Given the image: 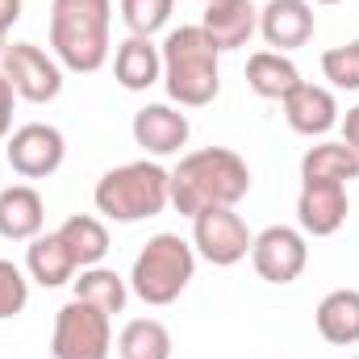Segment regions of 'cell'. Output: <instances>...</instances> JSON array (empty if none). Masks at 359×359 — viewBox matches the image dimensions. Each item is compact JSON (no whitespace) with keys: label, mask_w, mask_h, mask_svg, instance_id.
Here are the masks:
<instances>
[{"label":"cell","mask_w":359,"mask_h":359,"mask_svg":"<svg viewBox=\"0 0 359 359\" xmlns=\"http://www.w3.org/2000/svg\"><path fill=\"white\" fill-rule=\"evenodd\" d=\"M251 192V168L230 147H201L188 151L172 172V205L184 217L205 209H234Z\"/></svg>","instance_id":"obj_1"},{"label":"cell","mask_w":359,"mask_h":359,"mask_svg":"<svg viewBox=\"0 0 359 359\" xmlns=\"http://www.w3.org/2000/svg\"><path fill=\"white\" fill-rule=\"evenodd\" d=\"M163 88L180 109H205L222 92V50L201 25H180L163 38Z\"/></svg>","instance_id":"obj_2"},{"label":"cell","mask_w":359,"mask_h":359,"mask_svg":"<svg viewBox=\"0 0 359 359\" xmlns=\"http://www.w3.org/2000/svg\"><path fill=\"white\" fill-rule=\"evenodd\" d=\"M113 0H50V50L59 67L92 76L109 63Z\"/></svg>","instance_id":"obj_3"},{"label":"cell","mask_w":359,"mask_h":359,"mask_svg":"<svg viewBox=\"0 0 359 359\" xmlns=\"http://www.w3.org/2000/svg\"><path fill=\"white\" fill-rule=\"evenodd\" d=\"M92 205L104 222L134 226L147 217H159L172 205V172L155 159H134L121 168H109L92 188Z\"/></svg>","instance_id":"obj_4"},{"label":"cell","mask_w":359,"mask_h":359,"mask_svg":"<svg viewBox=\"0 0 359 359\" xmlns=\"http://www.w3.org/2000/svg\"><path fill=\"white\" fill-rule=\"evenodd\" d=\"M192 276H196V251H192V243H184L180 234H155L134 255L130 292L142 305H155L159 309V305L180 301V292L192 284Z\"/></svg>","instance_id":"obj_5"},{"label":"cell","mask_w":359,"mask_h":359,"mask_svg":"<svg viewBox=\"0 0 359 359\" xmlns=\"http://www.w3.org/2000/svg\"><path fill=\"white\" fill-rule=\"evenodd\" d=\"M109 351H113V318L72 297L55 313L50 359H109Z\"/></svg>","instance_id":"obj_6"},{"label":"cell","mask_w":359,"mask_h":359,"mask_svg":"<svg viewBox=\"0 0 359 359\" xmlns=\"http://www.w3.org/2000/svg\"><path fill=\"white\" fill-rule=\"evenodd\" d=\"M0 72L13 84L17 100H29V104H50L63 92V67H59V59L46 55L34 42H8L4 55H0Z\"/></svg>","instance_id":"obj_7"},{"label":"cell","mask_w":359,"mask_h":359,"mask_svg":"<svg viewBox=\"0 0 359 359\" xmlns=\"http://www.w3.org/2000/svg\"><path fill=\"white\" fill-rule=\"evenodd\" d=\"M255 234L234 209H205L192 217V251L213 268H234L251 255Z\"/></svg>","instance_id":"obj_8"},{"label":"cell","mask_w":359,"mask_h":359,"mask_svg":"<svg viewBox=\"0 0 359 359\" xmlns=\"http://www.w3.org/2000/svg\"><path fill=\"white\" fill-rule=\"evenodd\" d=\"M4 159L8 168L21 180H46L55 176L67 159V138L59 126H46V121H25L8 134V147H4Z\"/></svg>","instance_id":"obj_9"},{"label":"cell","mask_w":359,"mask_h":359,"mask_svg":"<svg viewBox=\"0 0 359 359\" xmlns=\"http://www.w3.org/2000/svg\"><path fill=\"white\" fill-rule=\"evenodd\" d=\"M251 264L268 284H292L309 264V243L297 226H268L251 243Z\"/></svg>","instance_id":"obj_10"},{"label":"cell","mask_w":359,"mask_h":359,"mask_svg":"<svg viewBox=\"0 0 359 359\" xmlns=\"http://www.w3.org/2000/svg\"><path fill=\"white\" fill-rule=\"evenodd\" d=\"M347 184H326V180H301L297 196V230L305 238H330L347 222Z\"/></svg>","instance_id":"obj_11"},{"label":"cell","mask_w":359,"mask_h":359,"mask_svg":"<svg viewBox=\"0 0 359 359\" xmlns=\"http://www.w3.org/2000/svg\"><path fill=\"white\" fill-rule=\"evenodd\" d=\"M130 134H134V142H138L147 155L163 159V155H180V151L188 147L192 126H188V113H180V104H163V100H159V104H142V109L134 113Z\"/></svg>","instance_id":"obj_12"},{"label":"cell","mask_w":359,"mask_h":359,"mask_svg":"<svg viewBox=\"0 0 359 359\" xmlns=\"http://www.w3.org/2000/svg\"><path fill=\"white\" fill-rule=\"evenodd\" d=\"M313 25H318V17H313L309 0H268L259 8V38L280 55L301 50L313 38Z\"/></svg>","instance_id":"obj_13"},{"label":"cell","mask_w":359,"mask_h":359,"mask_svg":"<svg viewBox=\"0 0 359 359\" xmlns=\"http://www.w3.org/2000/svg\"><path fill=\"white\" fill-rule=\"evenodd\" d=\"M201 29L222 55L226 50H243L259 34V8L251 0H209L205 17H201Z\"/></svg>","instance_id":"obj_14"},{"label":"cell","mask_w":359,"mask_h":359,"mask_svg":"<svg viewBox=\"0 0 359 359\" xmlns=\"http://www.w3.org/2000/svg\"><path fill=\"white\" fill-rule=\"evenodd\" d=\"M280 104H284V121L297 134H305V138H326L339 126V100H334V92L322 88V84H305L301 80Z\"/></svg>","instance_id":"obj_15"},{"label":"cell","mask_w":359,"mask_h":359,"mask_svg":"<svg viewBox=\"0 0 359 359\" xmlns=\"http://www.w3.org/2000/svg\"><path fill=\"white\" fill-rule=\"evenodd\" d=\"M46 226V201L34 184H8L0 188V238L29 243Z\"/></svg>","instance_id":"obj_16"},{"label":"cell","mask_w":359,"mask_h":359,"mask_svg":"<svg viewBox=\"0 0 359 359\" xmlns=\"http://www.w3.org/2000/svg\"><path fill=\"white\" fill-rule=\"evenodd\" d=\"M113 80L126 92H147L163 80V55L151 38L130 34L126 42H117L113 50Z\"/></svg>","instance_id":"obj_17"},{"label":"cell","mask_w":359,"mask_h":359,"mask_svg":"<svg viewBox=\"0 0 359 359\" xmlns=\"http://www.w3.org/2000/svg\"><path fill=\"white\" fill-rule=\"evenodd\" d=\"M76 271H80V264H76V255L67 251V243L59 238V230L29 238V247H25V276H29L34 284L59 288V284H72Z\"/></svg>","instance_id":"obj_18"},{"label":"cell","mask_w":359,"mask_h":359,"mask_svg":"<svg viewBox=\"0 0 359 359\" xmlns=\"http://www.w3.org/2000/svg\"><path fill=\"white\" fill-rule=\"evenodd\" d=\"M318 334L330 347H355L359 343V288H334L318 305Z\"/></svg>","instance_id":"obj_19"},{"label":"cell","mask_w":359,"mask_h":359,"mask_svg":"<svg viewBox=\"0 0 359 359\" xmlns=\"http://www.w3.org/2000/svg\"><path fill=\"white\" fill-rule=\"evenodd\" d=\"M301 84V72L288 55L280 50H255L247 59V88L264 100H284L288 92Z\"/></svg>","instance_id":"obj_20"},{"label":"cell","mask_w":359,"mask_h":359,"mask_svg":"<svg viewBox=\"0 0 359 359\" xmlns=\"http://www.w3.org/2000/svg\"><path fill=\"white\" fill-rule=\"evenodd\" d=\"M72 284H76V297H80V301L96 305V309L109 313V318L121 313L126 301H130V280L117 276L113 268H104V264H96V268H80Z\"/></svg>","instance_id":"obj_21"},{"label":"cell","mask_w":359,"mask_h":359,"mask_svg":"<svg viewBox=\"0 0 359 359\" xmlns=\"http://www.w3.org/2000/svg\"><path fill=\"white\" fill-rule=\"evenodd\" d=\"M301 180L351 184V180H359V155L347 142H318L301 155Z\"/></svg>","instance_id":"obj_22"},{"label":"cell","mask_w":359,"mask_h":359,"mask_svg":"<svg viewBox=\"0 0 359 359\" xmlns=\"http://www.w3.org/2000/svg\"><path fill=\"white\" fill-rule=\"evenodd\" d=\"M59 238L67 243V251L76 255L80 268H96V264L109 255V226H104V217L72 213V217L59 226Z\"/></svg>","instance_id":"obj_23"},{"label":"cell","mask_w":359,"mask_h":359,"mask_svg":"<svg viewBox=\"0 0 359 359\" xmlns=\"http://www.w3.org/2000/svg\"><path fill=\"white\" fill-rule=\"evenodd\" d=\"M117 359H172V330L159 318H134L117 334Z\"/></svg>","instance_id":"obj_24"},{"label":"cell","mask_w":359,"mask_h":359,"mask_svg":"<svg viewBox=\"0 0 359 359\" xmlns=\"http://www.w3.org/2000/svg\"><path fill=\"white\" fill-rule=\"evenodd\" d=\"M172 8H176V0H121V21L130 34L151 38L172 21Z\"/></svg>","instance_id":"obj_25"},{"label":"cell","mask_w":359,"mask_h":359,"mask_svg":"<svg viewBox=\"0 0 359 359\" xmlns=\"http://www.w3.org/2000/svg\"><path fill=\"white\" fill-rule=\"evenodd\" d=\"M322 76L343 92H359V38L322 50Z\"/></svg>","instance_id":"obj_26"},{"label":"cell","mask_w":359,"mask_h":359,"mask_svg":"<svg viewBox=\"0 0 359 359\" xmlns=\"http://www.w3.org/2000/svg\"><path fill=\"white\" fill-rule=\"evenodd\" d=\"M25 305H29V276L13 259H0V322L17 318Z\"/></svg>","instance_id":"obj_27"},{"label":"cell","mask_w":359,"mask_h":359,"mask_svg":"<svg viewBox=\"0 0 359 359\" xmlns=\"http://www.w3.org/2000/svg\"><path fill=\"white\" fill-rule=\"evenodd\" d=\"M13 104H17V92H13V84H8L4 72H0V138L13 134Z\"/></svg>","instance_id":"obj_28"},{"label":"cell","mask_w":359,"mask_h":359,"mask_svg":"<svg viewBox=\"0 0 359 359\" xmlns=\"http://www.w3.org/2000/svg\"><path fill=\"white\" fill-rule=\"evenodd\" d=\"M21 8L25 0H0V38H8V29L21 21Z\"/></svg>","instance_id":"obj_29"},{"label":"cell","mask_w":359,"mask_h":359,"mask_svg":"<svg viewBox=\"0 0 359 359\" xmlns=\"http://www.w3.org/2000/svg\"><path fill=\"white\" fill-rule=\"evenodd\" d=\"M343 142L359 155V104L355 109H347V117H343Z\"/></svg>","instance_id":"obj_30"},{"label":"cell","mask_w":359,"mask_h":359,"mask_svg":"<svg viewBox=\"0 0 359 359\" xmlns=\"http://www.w3.org/2000/svg\"><path fill=\"white\" fill-rule=\"evenodd\" d=\"M309 4H343V0H309Z\"/></svg>","instance_id":"obj_31"},{"label":"cell","mask_w":359,"mask_h":359,"mask_svg":"<svg viewBox=\"0 0 359 359\" xmlns=\"http://www.w3.org/2000/svg\"><path fill=\"white\" fill-rule=\"evenodd\" d=\"M4 46H8V38H0V55H4Z\"/></svg>","instance_id":"obj_32"},{"label":"cell","mask_w":359,"mask_h":359,"mask_svg":"<svg viewBox=\"0 0 359 359\" xmlns=\"http://www.w3.org/2000/svg\"><path fill=\"white\" fill-rule=\"evenodd\" d=\"M205 4H209V0H205Z\"/></svg>","instance_id":"obj_33"},{"label":"cell","mask_w":359,"mask_h":359,"mask_svg":"<svg viewBox=\"0 0 359 359\" xmlns=\"http://www.w3.org/2000/svg\"><path fill=\"white\" fill-rule=\"evenodd\" d=\"M355 359H359V355H355Z\"/></svg>","instance_id":"obj_34"}]
</instances>
